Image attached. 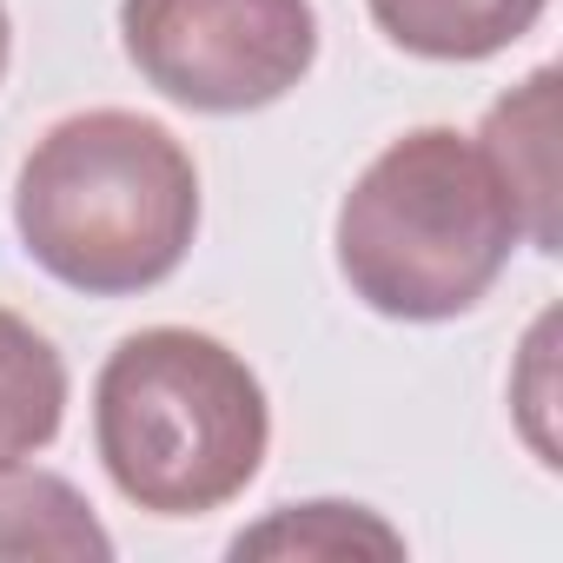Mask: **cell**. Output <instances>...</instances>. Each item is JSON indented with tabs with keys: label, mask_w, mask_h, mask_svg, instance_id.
<instances>
[{
	"label": "cell",
	"mask_w": 563,
	"mask_h": 563,
	"mask_svg": "<svg viewBox=\"0 0 563 563\" xmlns=\"http://www.w3.org/2000/svg\"><path fill=\"white\" fill-rule=\"evenodd\" d=\"M477 146L490 153V166L504 173L517 212H523V239L537 252H556V67H537L523 87H510L490 113Z\"/></svg>",
	"instance_id": "5"
},
{
	"label": "cell",
	"mask_w": 563,
	"mask_h": 563,
	"mask_svg": "<svg viewBox=\"0 0 563 563\" xmlns=\"http://www.w3.org/2000/svg\"><path fill=\"white\" fill-rule=\"evenodd\" d=\"M27 258L87 299H133L179 272L199 232V166L173 126L93 107L34 140L14 179Z\"/></svg>",
	"instance_id": "1"
},
{
	"label": "cell",
	"mask_w": 563,
	"mask_h": 563,
	"mask_svg": "<svg viewBox=\"0 0 563 563\" xmlns=\"http://www.w3.org/2000/svg\"><path fill=\"white\" fill-rule=\"evenodd\" d=\"M8 54H14V27H8V0H0V80H8Z\"/></svg>",
	"instance_id": "10"
},
{
	"label": "cell",
	"mask_w": 563,
	"mask_h": 563,
	"mask_svg": "<svg viewBox=\"0 0 563 563\" xmlns=\"http://www.w3.org/2000/svg\"><path fill=\"white\" fill-rule=\"evenodd\" d=\"M120 47L186 113H258L319 60L312 0H120Z\"/></svg>",
	"instance_id": "4"
},
{
	"label": "cell",
	"mask_w": 563,
	"mask_h": 563,
	"mask_svg": "<svg viewBox=\"0 0 563 563\" xmlns=\"http://www.w3.org/2000/svg\"><path fill=\"white\" fill-rule=\"evenodd\" d=\"M272 444L258 372L192 325L120 339L93 378V451L113 490L146 517H206L232 504Z\"/></svg>",
	"instance_id": "3"
},
{
	"label": "cell",
	"mask_w": 563,
	"mask_h": 563,
	"mask_svg": "<svg viewBox=\"0 0 563 563\" xmlns=\"http://www.w3.org/2000/svg\"><path fill=\"white\" fill-rule=\"evenodd\" d=\"M0 556H113L93 504L54 471H0Z\"/></svg>",
	"instance_id": "8"
},
{
	"label": "cell",
	"mask_w": 563,
	"mask_h": 563,
	"mask_svg": "<svg viewBox=\"0 0 563 563\" xmlns=\"http://www.w3.org/2000/svg\"><path fill=\"white\" fill-rule=\"evenodd\" d=\"M378 34L418 60H490L517 47L550 0H365Z\"/></svg>",
	"instance_id": "6"
},
{
	"label": "cell",
	"mask_w": 563,
	"mask_h": 563,
	"mask_svg": "<svg viewBox=\"0 0 563 563\" xmlns=\"http://www.w3.org/2000/svg\"><path fill=\"white\" fill-rule=\"evenodd\" d=\"M67 418V358L54 339L0 306V471L41 457Z\"/></svg>",
	"instance_id": "7"
},
{
	"label": "cell",
	"mask_w": 563,
	"mask_h": 563,
	"mask_svg": "<svg viewBox=\"0 0 563 563\" xmlns=\"http://www.w3.org/2000/svg\"><path fill=\"white\" fill-rule=\"evenodd\" d=\"M523 245V212L490 153L457 126L398 133L339 199L332 252L378 319H464Z\"/></svg>",
	"instance_id": "2"
},
{
	"label": "cell",
	"mask_w": 563,
	"mask_h": 563,
	"mask_svg": "<svg viewBox=\"0 0 563 563\" xmlns=\"http://www.w3.org/2000/svg\"><path fill=\"white\" fill-rule=\"evenodd\" d=\"M405 556V537L365 510V504H339V497H319V504H286L272 510L265 523L239 530L232 537V556Z\"/></svg>",
	"instance_id": "9"
}]
</instances>
